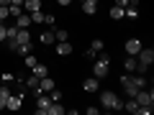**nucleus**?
Returning a JSON list of instances; mask_svg holds the SVG:
<instances>
[{
  "label": "nucleus",
  "instance_id": "nucleus-1",
  "mask_svg": "<svg viewBox=\"0 0 154 115\" xmlns=\"http://www.w3.org/2000/svg\"><path fill=\"white\" fill-rule=\"evenodd\" d=\"M100 105H103V108H108V110H123V100L118 97L116 92H108V90L100 95Z\"/></svg>",
  "mask_w": 154,
  "mask_h": 115
},
{
  "label": "nucleus",
  "instance_id": "nucleus-2",
  "mask_svg": "<svg viewBox=\"0 0 154 115\" xmlns=\"http://www.w3.org/2000/svg\"><path fill=\"white\" fill-rule=\"evenodd\" d=\"M136 61H139V66H152V61H154V49H152V46H141L139 54H136Z\"/></svg>",
  "mask_w": 154,
  "mask_h": 115
},
{
  "label": "nucleus",
  "instance_id": "nucleus-3",
  "mask_svg": "<svg viewBox=\"0 0 154 115\" xmlns=\"http://www.w3.org/2000/svg\"><path fill=\"white\" fill-rule=\"evenodd\" d=\"M134 100L139 102V108H149V105H154V92H152V90H144V87H141L136 95H134Z\"/></svg>",
  "mask_w": 154,
  "mask_h": 115
},
{
  "label": "nucleus",
  "instance_id": "nucleus-4",
  "mask_svg": "<svg viewBox=\"0 0 154 115\" xmlns=\"http://www.w3.org/2000/svg\"><path fill=\"white\" fill-rule=\"evenodd\" d=\"M49 105H51V100L46 97V92L36 95V113L38 115H49Z\"/></svg>",
  "mask_w": 154,
  "mask_h": 115
},
{
  "label": "nucleus",
  "instance_id": "nucleus-5",
  "mask_svg": "<svg viewBox=\"0 0 154 115\" xmlns=\"http://www.w3.org/2000/svg\"><path fill=\"white\" fill-rule=\"evenodd\" d=\"M21 105H23V95H11L5 100V110H21Z\"/></svg>",
  "mask_w": 154,
  "mask_h": 115
},
{
  "label": "nucleus",
  "instance_id": "nucleus-6",
  "mask_svg": "<svg viewBox=\"0 0 154 115\" xmlns=\"http://www.w3.org/2000/svg\"><path fill=\"white\" fill-rule=\"evenodd\" d=\"M82 90H85V92H98V90H100V79H98V77L85 79V82H82Z\"/></svg>",
  "mask_w": 154,
  "mask_h": 115
},
{
  "label": "nucleus",
  "instance_id": "nucleus-7",
  "mask_svg": "<svg viewBox=\"0 0 154 115\" xmlns=\"http://www.w3.org/2000/svg\"><path fill=\"white\" fill-rule=\"evenodd\" d=\"M139 49H141V41H139V38H128L126 41V54L128 56H136Z\"/></svg>",
  "mask_w": 154,
  "mask_h": 115
},
{
  "label": "nucleus",
  "instance_id": "nucleus-8",
  "mask_svg": "<svg viewBox=\"0 0 154 115\" xmlns=\"http://www.w3.org/2000/svg\"><path fill=\"white\" fill-rule=\"evenodd\" d=\"M57 54H59V56H69L72 54V44H69V41H57Z\"/></svg>",
  "mask_w": 154,
  "mask_h": 115
},
{
  "label": "nucleus",
  "instance_id": "nucleus-9",
  "mask_svg": "<svg viewBox=\"0 0 154 115\" xmlns=\"http://www.w3.org/2000/svg\"><path fill=\"white\" fill-rule=\"evenodd\" d=\"M57 84H54V79H51V77H41V79H38V90H41V92H49V90H54Z\"/></svg>",
  "mask_w": 154,
  "mask_h": 115
},
{
  "label": "nucleus",
  "instance_id": "nucleus-10",
  "mask_svg": "<svg viewBox=\"0 0 154 115\" xmlns=\"http://www.w3.org/2000/svg\"><path fill=\"white\" fill-rule=\"evenodd\" d=\"M23 10H26V13L41 10V0H23Z\"/></svg>",
  "mask_w": 154,
  "mask_h": 115
},
{
  "label": "nucleus",
  "instance_id": "nucleus-11",
  "mask_svg": "<svg viewBox=\"0 0 154 115\" xmlns=\"http://www.w3.org/2000/svg\"><path fill=\"white\" fill-rule=\"evenodd\" d=\"M98 10V0H82V13L85 16H93Z\"/></svg>",
  "mask_w": 154,
  "mask_h": 115
},
{
  "label": "nucleus",
  "instance_id": "nucleus-12",
  "mask_svg": "<svg viewBox=\"0 0 154 115\" xmlns=\"http://www.w3.org/2000/svg\"><path fill=\"white\" fill-rule=\"evenodd\" d=\"M38 41L44 46H51V44H57V36H54V31H44L41 36H38Z\"/></svg>",
  "mask_w": 154,
  "mask_h": 115
},
{
  "label": "nucleus",
  "instance_id": "nucleus-13",
  "mask_svg": "<svg viewBox=\"0 0 154 115\" xmlns=\"http://www.w3.org/2000/svg\"><path fill=\"white\" fill-rule=\"evenodd\" d=\"M28 26H31V16H28V13L23 10L21 16L16 18V28H28Z\"/></svg>",
  "mask_w": 154,
  "mask_h": 115
},
{
  "label": "nucleus",
  "instance_id": "nucleus-14",
  "mask_svg": "<svg viewBox=\"0 0 154 115\" xmlns=\"http://www.w3.org/2000/svg\"><path fill=\"white\" fill-rule=\"evenodd\" d=\"M16 41H18V44H28V41H31V36H28V28H18Z\"/></svg>",
  "mask_w": 154,
  "mask_h": 115
},
{
  "label": "nucleus",
  "instance_id": "nucleus-15",
  "mask_svg": "<svg viewBox=\"0 0 154 115\" xmlns=\"http://www.w3.org/2000/svg\"><path fill=\"white\" fill-rule=\"evenodd\" d=\"M123 10H126V8L113 5V8H110V18H113V21H121V18H126V16H123Z\"/></svg>",
  "mask_w": 154,
  "mask_h": 115
},
{
  "label": "nucleus",
  "instance_id": "nucleus-16",
  "mask_svg": "<svg viewBox=\"0 0 154 115\" xmlns=\"http://www.w3.org/2000/svg\"><path fill=\"white\" fill-rule=\"evenodd\" d=\"M31 72L38 77V79H41V77H49V69H46L44 64H36V66H31Z\"/></svg>",
  "mask_w": 154,
  "mask_h": 115
},
{
  "label": "nucleus",
  "instance_id": "nucleus-17",
  "mask_svg": "<svg viewBox=\"0 0 154 115\" xmlns=\"http://www.w3.org/2000/svg\"><path fill=\"white\" fill-rule=\"evenodd\" d=\"M123 66H126V74H131V72H136V66H139L136 56H128V59H126V64H123Z\"/></svg>",
  "mask_w": 154,
  "mask_h": 115
},
{
  "label": "nucleus",
  "instance_id": "nucleus-18",
  "mask_svg": "<svg viewBox=\"0 0 154 115\" xmlns=\"http://www.w3.org/2000/svg\"><path fill=\"white\" fill-rule=\"evenodd\" d=\"M67 113V108H62L59 102H51L49 105V115H64Z\"/></svg>",
  "mask_w": 154,
  "mask_h": 115
},
{
  "label": "nucleus",
  "instance_id": "nucleus-19",
  "mask_svg": "<svg viewBox=\"0 0 154 115\" xmlns=\"http://www.w3.org/2000/svg\"><path fill=\"white\" fill-rule=\"evenodd\" d=\"M123 110H128V113H139V102L131 97L128 102H123Z\"/></svg>",
  "mask_w": 154,
  "mask_h": 115
},
{
  "label": "nucleus",
  "instance_id": "nucleus-20",
  "mask_svg": "<svg viewBox=\"0 0 154 115\" xmlns=\"http://www.w3.org/2000/svg\"><path fill=\"white\" fill-rule=\"evenodd\" d=\"M23 13V5H8V16L11 18H18Z\"/></svg>",
  "mask_w": 154,
  "mask_h": 115
},
{
  "label": "nucleus",
  "instance_id": "nucleus-21",
  "mask_svg": "<svg viewBox=\"0 0 154 115\" xmlns=\"http://www.w3.org/2000/svg\"><path fill=\"white\" fill-rule=\"evenodd\" d=\"M90 49L98 54V51H103L105 49V44H103V38H93V44H90Z\"/></svg>",
  "mask_w": 154,
  "mask_h": 115
},
{
  "label": "nucleus",
  "instance_id": "nucleus-22",
  "mask_svg": "<svg viewBox=\"0 0 154 115\" xmlns=\"http://www.w3.org/2000/svg\"><path fill=\"white\" fill-rule=\"evenodd\" d=\"M31 49H33V46H31V41H28V44H18V54H21V56H26V54H31Z\"/></svg>",
  "mask_w": 154,
  "mask_h": 115
},
{
  "label": "nucleus",
  "instance_id": "nucleus-23",
  "mask_svg": "<svg viewBox=\"0 0 154 115\" xmlns=\"http://www.w3.org/2000/svg\"><path fill=\"white\" fill-rule=\"evenodd\" d=\"M31 16V23H44V10H36V13H28Z\"/></svg>",
  "mask_w": 154,
  "mask_h": 115
},
{
  "label": "nucleus",
  "instance_id": "nucleus-24",
  "mask_svg": "<svg viewBox=\"0 0 154 115\" xmlns=\"http://www.w3.org/2000/svg\"><path fill=\"white\" fill-rule=\"evenodd\" d=\"M46 95H49V100H51V102H59V100H62V92H59V90H49V92H46Z\"/></svg>",
  "mask_w": 154,
  "mask_h": 115
},
{
  "label": "nucleus",
  "instance_id": "nucleus-25",
  "mask_svg": "<svg viewBox=\"0 0 154 115\" xmlns=\"http://www.w3.org/2000/svg\"><path fill=\"white\" fill-rule=\"evenodd\" d=\"M23 59H26V66H28V69L38 64V59H36V56H33V54H26V56H23Z\"/></svg>",
  "mask_w": 154,
  "mask_h": 115
},
{
  "label": "nucleus",
  "instance_id": "nucleus-26",
  "mask_svg": "<svg viewBox=\"0 0 154 115\" xmlns=\"http://www.w3.org/2000/svg\"><path fill=\"white\" fill-rule=\"evenodd\" d=\"M44 23H46V26H54V23H57V16H54V13H44Z\"/></svg>",
  "mask_w": 154,
  "mask_h": 115
},
{
  "label": "nucleus",
  "instance_id": "nucleus-27",
  "mask_svg": "<svg viewBox=\"0 0 154 115\" xmlns=\"http://www.w3.org/2000/svg\"><path fill=\"white\" fill-rule=\"evenodd\" d=\"M123 16H128V18H136V16H139V8H131V5H126Z\"/></svg>",
  "mask_w": 154,
  "mask_h": 115
},
{
  "label": "nucleus",
  "instance_id": "nucleus-28",
  "mask_svg": "<svg viewBox=\"0 0 154 115\" xmlns=\"http://www.w3.org/2000/svg\"><path fill=\"white\" fill-rule=\"evenodd\" d=\"M8 18H11L8 16V5H0V23H5Z\"/></svg>",
  "mask_w": 154,
  "mask_h": 115
},
{
  "label": "nucleus",
  "instance_id": "nucleus-29",
  "mask_svg": "<svg viewBox=\"0 0 154 115\" xmlns=\"http://www.w3.org/2000/svg\"><path fill=\"white\" fill-rule=\"evenodd\" d=\"M26 87H38V77H36V74H31V77L26 79Z\"/></svg>",
  "mask_w": 154,
  "mask_h": 115
},
{
  "label": "nucleus",
  "instance_id": "nucleus-30",
  "mask_svg": "<svg viewBox=\"0 0 154 115\" xmlns=\"http://www.w3.org/2000/svg\"><path fill=\"white\" fill-rule=\"evenodd\" d=\"M54 36H57V41H67V31H64V28H57Z\"/></svg>",
  "mask_w": 154,
  "mask_h": 115
},
{
  "label": "nucleus",
  "instance_id": "nucleus-31",
  "mask_svg": "<svg viewBox=\"0 0 154 115\" xmlns=\"http://www.w3.org/2000/svg\"><path fill=\"white\" fill-rule=\"evenodd\" d=\"M11 82H16V77L8 74V72H3V84H11Z\"/></svg>",
  "mask_w": 154,
  "mask_h": 115
},
{
  "label": "nucleus",
  "instance_id": "nucleus-32",
  "mask_svg": "<svg viewBox=\"0 0 154 115\" xmlns=\"http://www.w3.org/2000/svg\"><path fill=\"white\" fill-rule=\"evenodd\" d=\"M0 97H3V100L11 97V87H5V84H3V87H0Z\"/></svg>",
  "mask_w": 154,
  "mask_h": 115
},
{
  "label": "nucleus",
  "instance_id": "nucleus-33",
  "mask_svg": "<svg viewBox=\"0 0 154 115\" xmlns=\"http://www.w3.org/2000/svg\"><path fill=\"white\" fill-rule=\"evenodd\" d=\"M139 113H141V115H152L154 108H152V105H149V108H139Z\"/></svg>",
  "mask_w": 154,
  "mask_h": 115
},
{
  "label": "nucleus",
  "instance_id": "nucleus-34",
  "mask_svg": "<svg viewBox=\"0 0 154 115\" xmlns=\"http://www.w3.org/2000/svg\"><path fill=\"white\" fill-rule=\"evenodd\" d=\"M95 56H98V54H95L93 49H85V59H95Z\"/></svg>",
  "mask_w": 154,
  "mask_h": 115
},
{
  "label": "nucleus",
  "instance_id": "nucleus-35",
  "mask_svg": "<svg viewBox=\"0 0 154 115\" xmlns=\"http://www.w3.org/2000/svg\"><path fill=\"white\" fill-rule=\"evenodd\" d=\"M0 41H5V23H0Z\"/></svg>",
  "mask_w": 154,
  "mask_h": 115
},
{
  "label": "nucleus",
  "instance_id": "nucleus-36",
  "mask_svg": "<svg viewBox=\"0 0 154 115\" xmlns=\"http://www.w3.org/2000/svg\"><path fill=\"white\" fill-rule=\"evenodd\" d=\"M116 5H121V8H126V5H128V0H116Z\"/></svg>",
  "mask_w": 154,
  "mask_h": 115
},
{
  "label": "nucleus",
  "instance_id": "nucleus-37",
  "mask_svg": "<svg viewBox=\"0 0 154 115\" xmlns=\"http://www.w3.org/2000/svg\"><path fill=\"white\" fill-rule=\"evenodd\" d=\"M57 3H59V5H64V8H67V5H72V0H57Z\"/></svg>",
  "mask_w": 154,
  "mask_h": 115
},
{
  "label": "nucleus",
  "instance_id": "nucleus-38",
  "mask_svg": "<svg viewBox=\"0 0 154 115\" xmlns=\"http://www.w3.org/2000/svg\"><path fill=\"white\" fill-rule=\"evenodd\" d=\"M0 110H5V100L3 97H0Z\"/></svg>",
  "mask_w": 154,
  "mask_h": 115
},
{
  "label": "nucleus",
  "instance_id": "nucleus-39",
  "mask_svg": "<svg viewBox=\"0 0 154 115\" xmlns=\"http://www.w3.org/2000/svg\"><path fill=\"white\" fill-rule=\"evenodd\" d=\"M0 3H3V5H8V3H11V0H0Z\"/></svg>",
  "mask_w": 154,
  "mask_h": 115
},
{
  "label": "nucleus",
  "instance_id": "nucleus-40",
  "mask_svg": "<svg viewBox=\"0 0 154 115\" xmlns=\"http://www.w3.org/2000/svg\"><path fill=\"white\" fill-rule=\"evenodd\" d=\"M0 5H3V3H0Z\"/></svg>",
  "mask_w": 154,
  "mask_h": 115
}]
</instances>
